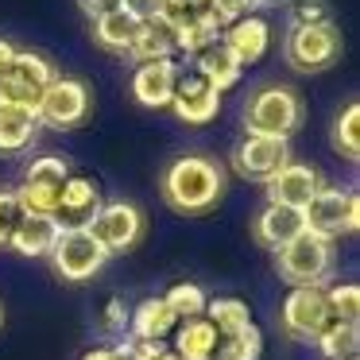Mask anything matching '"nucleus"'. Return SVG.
Segmentation results:
<instances>
[{"mask_svg":"<svg viewBox=\"0 0 360 360\" xmlns=\"http://www.w3.org/2000/svg\"><path fill=\"white\" fill-rule=\"evenodd\" d=\"M221 32H225V27L217 24V16H213L210 4H205V8H198L194 16H186L182 24H174V51L198 55V51L210 47L213 39H221Z\"/></svg>","mask_w":360,"mask_h":360,"instance_id":"5701e85b","label":"nucleus"},{"mask_svg":"<svg viewBox=\"0 0 360 360\" xmlns=\"http://www.w3.org/2000/svg\"><path fill=\"white\" fill-rule=\"evenodd\" d=\"M225 194V171L205 155H179L163 171V198L174 213H210Z\"/></svg>","mask_w":360,"mask_h":360,"instance_id":"f257e3e1","label":"nucleus"},{"mask_svg":"<svg viewBox=\"0 0 360 360\" xmlns=\"http://www.w3.org/2000/svg\"><path fill=\"white\" fill-rule=\"evenodd\" d=\"M202 318L210 321V326L217 329L221 337H229V333H236V329L252 326V310H248V302H244V298H233V295L210 298V302H205V314H202Z\"/></svg>","mask_w":360,"mask_h":360,"instance_id":"a878e982","label":"nucleus"},{"mask_svg":"<svg viewBox=\"0 0 360 360\" xmlns=\"http://www.w3.org/2000/svg\"><path fill=\"white\" fill-rule=\"evenodd\" d=\"M39 97H43L39 89H27L12 78H0V105H8V109H27L39 117Z\"/></svg>","mask_w":360,"mask_h":360,"instance_id":"473e14b6","label":"nucleus"},{"mask_svg":"<svg viewBox=\"0 0 360 360\" xmlns=\"http://www.w3.org/2000/svg\"><path fill=\"white\" fill-rule=\"evenodd\" d=\"M89 117V89L78 78H55L39 97V124L78 128Z\"/></svg>","mask_w":360,"mask_h":360,"instance_id":"9b49d317","label":"nucleus"},{"mask_svg":"<svg viewBox=\"0 0 360 360\" xmlns=\"http://www.w3.org/2000/svg\"><path fill=\"white\" fill-rule=\"evenodd\" d=\"M171 109H174V117H179L182 124H210V120H217V112H221V94L213 86H205L198 74H179Z\"/></svg>","mask_w":360,"mask_h":360,"instance_id":"f8f14e48","label":"nucleus"},{"mask_svg":"<svg viewBox=\"0 0 360 360\" xmlns=\"http://www.w3.org/2000/svg\"><path fill=\"white\" fill-rule=\"evenodd\" d=\"M259 8H275V4H287V0H256Z\"/></svg>","mask_w":360,"mask_h":360,"instance_id":"79ce46f5","label":"nucleus"},{"mask_svg":"<svg viewBox=\"0 0 360 360\" xmlns=\"http://www.w3.org/2000/svg\"><path fill=\"white\" fill-rule=\"evenodd\" d=\"M101 329H105V333H120V337L128 333V306H124V298L112 295L109 302H105V310H101Z\"/></svg>","mask_w":360,"mask_h":360,"instance_id":"e433bc0d","label":"nucleus"},{"mask_svg":"<svg viewBox=\"0 0 360 360\" xmlns=\"http://www.w3.org/2000/svg\"><path fill=\"white\" fill-rule=\"evenodd\" d=\"M221 43H225L229 55L240 66H252L267 55V47H271V24H267L264 16H244V20H236V24H229L225 32H221Z\"/></svg>","mask_w":360,"mask_h":360,"instance_id":"2eb2a0df","label":"nucleus"},{"mask_svg":"<svg viewBox=\"0 0 360 360\" xmlns=\"http://www.w3.org/2000/svg\"><path fill=\"white\" fill-rule=\"evenodd\" d=\"M39 132V117L27 109H8L0 105V155H12V151H24L27 143Z\"/></svg>","mask_w":360,"mask_h":360,"instance_id":"b1692460","label":"nucleus"},{"mask_svg":"<svg viewBox=\"0 0 360 360\" xmlns=\"http://www.w3.org/2000/svg\"><path fill=\"white\" fill-rule=\"evenodd\" d=\"M20 221H24V210H20L16 194L12 190H0V248L12 244V233L20 229Z\"/></svg>","mask_w":360,"mask_h":360,"instance_id":"72a5a7b5","label":"nucleus"},{"mask_svg":"<svg viewBox=\"0 0 360 360\" xmlns=\"http://www.w3.org/2000/svg\"><path fill=\"white\" fill-rule=\"evenodd\" d=\"M86 229L109 256H117V252H128V248L140 244L143 213H140V205H132V202H101V210L94 213V221H89Z\"/></svg>","mask_w":360,"mask_h":360,"instance_id":"1a4fd4ad","label":"nucleus"},{"mask_svg":"<svg viewBox=\"0 0 360 360\" xmlns=\"http://www.w3.org/2000/svg\"><path fill=\"white\" fill-rule=\"evenodd\" d=\"M275 264H279V275L290 287H321L333 271V240L302 233L287 248L275 252Z\"/></svg>","mask_w":360,"mask_h":360,"instance_id":"20e7f679","label":"nucleus"},{"mask_svg":"<svg viewBox=\"0 0 360 360\" xmlns=\"http://www.w3.org/2000/svg\"><path fill=\"white\" fill-rule=\"evenodd\" d=\"M287 63L295 66L298 74H321L337 63L341 55V32L337 24H306V27H290L287 35Z\"/></svg>","mask_w":360,"mask_h":360,"instance_id":"0eeeda50","label":"nucleus"},{"mask_svg":"<svg viewBox=\"0 0 360 360\" xmlns=\"http://www.w3.org/2000/svg\"><path fill=\"white\" fill-rule=\"evenodd\" d=\"M256 0H210V12L217 16V24L221 27H229V24H236V20H244V16H256Z\"/></svg>","mask_w":360,"mask_h":360,"instance_id":"c9c22d12","label":"nucleus"},{"mask_svg":"<svg viewBox=\"0 0 360 360\" xmlns=\"http://www.w3.org/2000/svg\"><path fill=\"white\" fill-rule=\"evenodd\" d=\"M174 82H179V66L171 58H159V63H143L132 74V94L143 109H167L174 97Z\"/></svg>","mask_w":360,"mask_h":360,"instance_id":"dca6fc26","label":"nucleus"},{"mask_svg":"<svg viewBox=\"0 0 360 360\" xmlns=\"http://www.w3.org/2000/svg\"><path fill=\"white\" fill-rule=\"evenodd\" d=\"M290 163V140H271V136H244L233 148V167L240 179L271 182L283 167Z\"/></svg>","mask_w":360,"mask_h":360,"instance_id":"9d476101","label":"nucleus"},{"mask_svg":"<svg viewBox=\"0 0 360 360\" xmlns=\"http://www.w3.org/2000/svg\"><path fill=\"white\" fill-rule=\"evenodd\" d=\"M333 12H329L326 0H295L290 4V27H306V24H329Z\"/></svg>","mask_w":360,"mask_h":360,"instance_id":"f704fd0d","label":"nucleus"},{"mask_svg":"<svg viewBox=\"0 0 360 360\" xmlns=\"http://www.w3.org/2000/svg\"><path fill=\"white\" fill-rule=\"evenodd\" d=\"M12 58H16V47H12L8 39H0V78H4V74H8Z\"/></svg>","mask_w":360,"mask_h":360,"instance_id":"ea45409f","label":"nucleus"},{"mask_svg":"<svg viewBox=\"0 0 360 360\" xmlns=\"http://www.w3.org/2000/svg\"><path fill=\"white\" fill-rule=\"evenodd\" d=\"M167 4H174V8H186V12H198V8H205L210 0H167Z\"/></svg>","mask_w":360,"mask_h":360,"instance_id":"a19ab883","label":"nucleus"},{"mask_svg":"<svg viewBox=\"0 0 360 360\" xmlns=\"http://www.w3.org/2000/svg\"><path fill=\"white\" fill-rule=\"evenodd\" d=\"M321 190V174L306 163H287L271 182H267V202L287 205V210H306L310 198Z\"/></svg>","mask_w":360,"mask_h":360,"instance_id":"ddd939ff","label":"nucleus"},{"mask_svg":"<svg viewBox=\"0 0 360 360\" xmlns=\"http://www.w3.org/2000/svg\"><path fill=\"white\" fill-rule=\"evenodd\" d=\"M279 321H283V333H287L290 341L314 345L337 321L333 314H329L326 287H290V295L283 298Z\"/></svg>","mask_w":360,"mask_h":360,"instance_id":"423d86ee","label":"nucleus"},{"mask_svg":"<svg viewBox=\"0 0 360 360\" xmlns=\"http://www.w3.org/2000/svg\"><path fill=\"white\" fill-rule=\"evenodd\" d=\"M120 8H124L136 24H143V20H155L159 12H163V0H124Z\"/></svg>","mask_w":360,"mask_h":360,"instance_id":"4c0bfd02","label":"nucleus"},{"mask_svg":"<svg viewBox=\"0 0 360 360\" xmlns=\"http://www.w3.org/2000/svg\"><path fill=\"white\" fill-rule=\"evenodd\" d=\"M194 74L205 82V86H213L217 94H225V89H233L236 82H240L244 66L236 63L233 55H229V47L221 39H213L210 47H202L194 55Z\"/></svg>","mask_w":360,"mask_h":360,"instance_id":"a211bd4d","label":"nucleus"},{"mask_svg":"<svg viewBox=\"0 0 360 360\" xmlns=\"http://www.w3.org/2000/svg\"><path fill=\"white\" fill-rule=\"evenodd\" d=\"M97 210H101V186L86 174H70L63 186V198H58L55 221L63 229H86Z\"/></svg>","mask_w":360,"mask_h":360,"instance_id":"4468645a","label":"nucleus"},{"mask_svg":"<svg viewBox=\"0 0 360 360\" xmlns=\"http://www.w3.org/2000/svg\"><path fill=\"white\" fill-rule=\"evenodd\" d=\"M174 326H179V318L163 302V295L143 298L136 310H128V337H136V341H167L174 333Z\"/></svg>","mask_w":360,"mask_h":360,"instance_id":"6ab92c4d","label":"nucleus"},{"mask_svg":"<svg viewBox=\"0 0 360 360\" xmlns=\"http://www.w3.org/2000/svg\"><path fill=\"white\" fill-rule=\"evenodd\" d=\"M302 124V97L290 86H264L252 94L244 109V128L248 136H271V140H290V132Z\"/></svg>","mask_w":360,"mask_h":360,"instance_id":"f03ea898","label":"nucleus"},{"mask_svg":"<svg viewBox=\"0 0 360 360\" xmlns=\"http://www.w3.org/2000/svg\"><path fill=\"white\" fill-rule=\"evenodd\" d=\"M163 302L171 306V314H174L179 321H190V318H202V314H205L210 295H205L198 283H174V287L163 295Z\"/></svg>","mask_w":360,"mask_h":360,"instance_id":"7c9ffc66","label":"nucleus"},{"mask_svg":"<svg viewBox=\"0 0 360 360\" xmlns=\"http://www.w3.org/2000/svg\"><path fill=\"white\" fill-rule=\"evenodd\" d=\"M306 233V221H302V210H287V205H271L267 202L264 210L256 213V221H252V236H256L264 248L279 252L287 248L295 236Z\"/></svg>","mask_w":360,"mask_h":360,"instance_id":"f3484780","label":"nucleus"},{"mask_svg":"<svg viewBox=\"0 0 360 360\" xmlns=\"http://www.w3.org/2000/svg\"><path fill=\"white\" fill-rule=\"evenodd\" d=\"M82 4V12H86V16H109V12H120V4H124V0H78Z\"/></svg>","mask_w":360,"mask_h":360,"instance_id":"58836bf2","label":"nucleus"},{"mask_svg":"<svg viewBox=\"0 0 360 360\" xmlns=\"http://www.w3.org/2000/svg\"><path fill=\"white\" fill-rule=\"evenodd\" d=\"M302 221H306V233L326 236V240H333L341 233H356L360 229V194L356 190L321 186L310 198V205L302 210Z\"/></svg>","mask_w":360,"mask_h":360,"instance_id":"39448f33","label":"nucleus"},{"mask_svg":"<svg viewBox=\"0 0 360 360\" xmlns=\"http://www.w3.org/2000/svg\"><path fill=\"white\" fill-rule=\"evenodd\" d=\"M136 27L140 24H136L124 8L109 12V16H97L94 20V43L105 51H112V55H128V47H132V39H136Z\"/></svg>","mask_w":360,"mask_h":360,"instance_id":"393cba45","label":"nucleus"},{"mask_svg":"<svg viewBox=\"0 0 360 360\" xmlns=\"http://www.w3.org/2000/svg\"><path fill=\"white\" fill-rule=\"evenodd\" d=\"M58 233H63V225H58L55 217H24L20 229L12 233L8 248L20 252V256H27V259H39V256H51Z\"/></svg>","mask_w":360,"mask_h":360,"instance_id":"4be33fe9","label":"nucleus"},{"mask_svg":"<svg viewBox=\"0 0 360 360\" xmlns=\"http://www.w3.org/2000/svg\"><path fill=\"white\" fill-rule=\"evenodd\" d=\"M314 345L321 349V356H326V360H356L360 326H345V321H333V326H329Z\"/></svg>","mask_w":360,"mask_h":360,"instance_id":"c85d7f7f","label":"nucleus"},{"mask_svg":"<svg viewBox=\"0 0 360 360\" xmlns=\"http://www.w3.org/2000/svg\"><path fill=\"white\" fill-rule=\"evenodd\" d=\"M217 345H221V333L210 326V321L190 318V321H179V326H174L171 352L182 356V360H213L217 356Z\"/></svg>","mask_w":360,"mask_h":360,"instance_id":"aec40b11","label":"nucleus"},{"mask_svg":"<svg viewBox=\"0 0 360 360\" xmlns=\"http://www.w3.org/2000/svg\"><path fill=\"white\" fill-rule=\"evenodd\" d=\"M333 148H337V155H345L349 163H356L360 159V105L356 101H349L341 109V117L333 120Z\"/></svg>","mask_w":360,"mask_h":360,"instance_id":"cd10ccee","label":"nucleus"},{"mask_svg":"<svg viewBox=\"0 0 360 360\" xmlns=\"http://www.w3.org/2000/svg\"><path fill=\"white\" fill-rule=\"evenodd\" d=\"M66 179H70V167H66L63 155L32 159V167L24 171V182L12 190L20 210H24V217H55Z\"/></svg>","mask_w":360,"mask_h":360,"instance_id":"7ed1b4c3","label":"nucleus"},{"mask_svg":"<svg viewBox=\"0 0 360 360\" xmlns=\"http://www.w3.org/2000/svg\"><path fill=\"white\" fill-rule=\"evenodd\" d=\"M259 352H264V333H259V326L252 321V326H244V329H236V333L221 337L217 356H213V360H259Z\"/></svg>","mask_w":360,"mask_h":360,"instance_id":"c756f323","label":"nucleus"},{"mask_svg":"<svg viewBox=\"0 0 360 360\" xmlns=\"http://www.w3.org/2000/svg\"><path fill=\"white\" fill-rule=\"evenodd\" d=\"M174 55V27L167 24V20H143L140 27H136V39L132 47H128V58L132 63H159V58H171Z\"/></svg>","mask_w":360,"mask_h":360,"instance_id":"412c9836","label":"nucleus"},{"mask_svg":"<svg viewBox=\"0 0 360 360\" xmlns=\"http://www.w3.org/2000/svg\"><path fill=\"white\" fill-rule=\"evenodd\" d=\"M329 314L345 326H360V287L356 283H337V287L326 290Z\"/></svg>","mask_w":360,"mask_h":360,"instance_id":"2f4dec72","label":"nucleus"},{"mask_svg":"<svg viewBox=\"0 0 360 360\" xmlns=\"http://www.w3.org/2000/svg\"><path fill=\"white\" fill-rule=\"evenodd\" d=\"M4 78H12V82H20V86L39 89V94H43L58 74H55V66H51L43 55H35V51H16V58H12V66H8Z\"/></svg>","mask_w":360,"mask_h":360,"instance_id":"bb28decb","label":"nucleus"},{"mask_svg":"<svg viewBox=\"0 0 360 360\" xmlns=\"http://www.w3.org/2000/svg\"><path fill=\"white\" fill-rule=\"evenodd\" d=\"M51 264L66 283H89L109 264V252L89 236V229H63L51 248Z\"/></svg>","mask_w":360,"mask_h":360,"instance_id":"6e6552de","label":"nucleus"}]
</instances>
